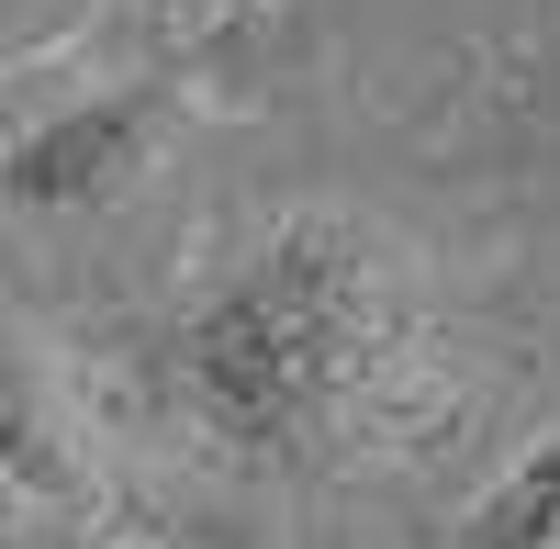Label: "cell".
<instances>
[{
  "label": "cell",
  "mask_w": 560,
  "mask_h": 549,
  "mask_svg": "<svg viewBox=\"0 0 560 549\" xmlns=\"http://www.w3.org/2000/svg\"><path fill=\"white\" fill-rule=\"evenodd\" d=\"M168 404L224 460L348 471L438 416V314L359 213H280L179 303Z\"/></svg>",
  "instance_id": "cell-1"
},
{
  "label": "cell",
  "mask_w": 560,
  "mask_h": 549,
  "mask_svg": "<svg viewBox=\"0 0 560 549\" xmlns=\"http://www.w3.org/2000/svg\"><path fill=\"white\" fill-rule=\"evenodd\" d=\"M0 482L12 493H79V427L57 382H45L34 337H12V314H0Z\"/></svg>",
  "instance_id": "cell-2"
},
{
  "label": "cell",
  "mask_w": 560,
  "mask_h": 549,
  "mask_svg": "<svg viewBox=\"0 0 560 549\" xmlns=\"http://www.w3.org/2000/svg\"><path fill=\"white\" fill-rule=\"evenodd\" d=\"M448 549H560V427H538L516 460L471 493V516H459Z\"/></svg>",
  "instance_id": "cell-3"
},
{
  "label": "cell",
  "mask_w": 560,
  "mask_h": 549,
  "mask_svg": "<svg viewBox=\"0 0 560 549\" xmlns=\"http://www.w3.org/2000/svg\"><path fill=\"white\" fill-rule=\"evenodd\" d=\"M90 0H0V79H23L34 57H57V45L79 34Z\"/></svg>",
  "instance_id": "cell-4"
}]
</instances>
